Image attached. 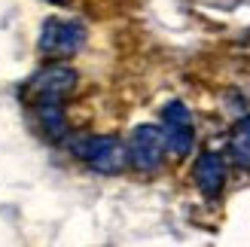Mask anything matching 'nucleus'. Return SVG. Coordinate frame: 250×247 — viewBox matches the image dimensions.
Segmentation results:
<instances>
[{
	"instance_id": "1",
	"label": "nucleus",
	"mask_w": 250,
	"mask_h": 247,
	"mask_svg": "<svg viewBox=\"0 0 250 247\" xmlns=\"http://www.w3.org/2000/svg\"><path fill=\"white\" fill-rule=\"evenodd\" d=\"M70 150L77 159L89 162L92 168L104 171V174H119L128 165V146L119 138H73Z\"/></svg>"
},
{
	"instance_id": "2",
	"label": "nucleus",
	"mask_w": 250,
	"mask_h": 247,
	"mask_svg": "<svg viewBox=\"0 0 250 247\" xmlns=\"http://www.w3.org/2000/svg\"><path fill=\"white\" fill-rule=\"evenodd\" d=\"M73 89H77V70L67 67V64H49L43 70H37L31 77V82L24 85V92L37 101V107L40 104H61Z\"/></svg>"
},
{
	"instance_id": "3",
	"label": "nucleus",
	"mask_w": 250,
	"mask_h": 247,
	"mask_svg": "<svg viewBox=\"0 0 250 247\" xmlns=\"http://www.w3.org/2000/svg\"><path fill=\"white\" fill-rule=\"evenodd\" d=\"M85 46V28L80 21H64V19H46L40 31V52L49 58H67L77 55Z\"/></svg>"
},
{
	"instance_id": "4",
	"label": "nucleus",
	"mask_w": 250,
	"mask_h": 247,
	"mask_svg": "<svg viewBox=\"0 0 250 247\" xmlns=\"http://www.w3.org/2000/svg\"><path fill=\"white\" fill-rule=\"evenodd\" d=\"M162 134H165V146L177 159L189 156L195 144V131H192V116L183 101L165 104V110H162Z\"/></svg>"
},
{
	"instance_id": "5",
	"label": "nucleus",
	"mask_w": 250,
	"mask_h": 247,
	"mask_svg": "<svg viewBox=\"0 0 250 247\" xmlns=\"http://www.w3.org/2000/svg\"><path fill=\"white\" fill-rule=\"evenodd\" d=\"M165 134L159 125H137L128 141V162L141 171H156L165 159Z\"/></svg>"
},
{
	"instance_id": "6",
	"label": "nucleus",
	"mask_w": 250,
	"mask_h": 247,
	"mask_svg": "<svg viewBox=\"0 0 250 247\" xmlns=\"http://www.w3.org/2000/svg\"><path fill=\"white\" fill-rule=\"evenodd\" d=\"M195 183L205 195H217L226 183V165L220 153H202L195 162Z\"/></svg>"
},
{
	"instance_id": "7",
	"label": "nucleus",
	"mask_w": 250,
	"mask_h": 247,
	"mask_svg": "<svg viewBox=\"0 0 250 247\" xmlns=\"http://www.w3.org/2000/svg\"><path fill=\"white\" fill-rule=\"evenodd\" d=\"M229 150L238 165L250 168V116H241L229 134Z\"/></svg>"
},
{
	"instance_id": "8",
	"label": "nucleus",
	"mask_w": 250,
	"mask_h": 247,
	"mask_svg": "<svg viewBox=\"0 0 250 247\" xmlns=\"http://www.w3.org/2000/svg\"><path fill=\"white\" fill-rule=\"evenodd\" d=\"M37 110H40V122H43L49 138L52 141L67 138V122H64V110H61V104H40Z\"/></svg>"
},
{
	"instance_id": "9",
	"label": "nucleus",
	"mask_w": 250,
	"mask_h": 247,
	"mask_svg": "<svg viewBox=\"0 0 250 247\" xmlns=\"http://www.w3.org/2000/svg\"><path fill=\"white\" fill-rule=\"evenodd\" d=\"M49 3H70V0H49Z\"/></svg>"
}]
</instances>
